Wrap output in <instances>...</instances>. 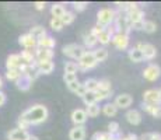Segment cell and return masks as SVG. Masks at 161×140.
<instances>
[{
    "mask_svg": "<svg viewBox=\"0 0 161 140\" xmlns=\"http://www.w3.org/2000/svg\"><path fill=\"white\" fill-rule=\"evenodd\" d=\"M133 102V98L130 94H119L118 97L115 98V101H114V104H115V107L118 109H126V108H129L132 105Z\"/></svg>",
    "mask_w": 161,
    "mask_h": 140,
    "instance_id": "obj_11",
    "label": "cell"
},
{
    "mask_svg": "<svg viewBox=\"0 0 161 140\" xmlns=\"http://www.w3.org/2000/svg\"><path fill=\"white\" fill-rule=\"evenodd\" d=\"M130 21L129 18L126 17L125 13H119L116 14L115 17V21H114V27H115L116 32H120V34H126L128 35L129 31H130Z\"/></svg>",
    "mask_w": 161,
    "mask_h": 140,
    "instance_id": "obj_5",
    "label": "cell"
},
{
    "mask_svg": "<svg viewBox=\"0 0 161 140\" xmlns=\"http://www.w3.org/2000/svg\"><path fill=\"white\" fill-rule=\"evenodd\" d=\"M101 112H103L105 116L112 118V116H115V115L118 114V108L115 107L114 102H108V104H105L104 107L101 108Z\"/></svg>",
    "mask_w": 161,
    "mask_h": 140,
    "instance_id": "obj_27",
    "label": "cell"
},
{
    "mask_svg": "<svg viewBox=\"0 0 161 140\" xmlns=\"http://www.w3.org/2000/svg\"><path fill=\"white\" fill-rule=\"evenodd\" d=\"M23 66H30V64L35 63V51H30V49H24L20 53Z\"/></svg>",
    "mask_w": 161,
    "mask_h": 140,
    "instance_id": "obj_17",
    "label": "cell"
},
{
    "mask_svg": "<svg viewBox=\"0 0 161 140\" xmlns=\"http://www.w3.org/2000/svg\"><path fill=\"white\" fill-rule=\"evenodd\" d=\"M62 52H63V55L67 56V58L79 60L83 56V53L86 52V48L83 45H79V43H69V45H64L63 48H62Z\"/></svg>",
    "mask_w": 161,
    "mask_h": 140,
    "instance_id": "obj_4",
    "label": "cell"
},
{
    "mask_svg": "<svg viewBox=\"0 0 161 140\" xmlns=\"http://www.w3.org/2000/svg\"><path fill=\"white\" fill-rule=\"evenodd\" d=\"M97 64H98V62L95 60L92 51H86L84 53H83L81 58L77 60V66H79V70H81V71H87V70H90V69H94Z\"/></svg>",
    "mask_w": 161,
    "mask_h": 140,
    "instance_id": "obj_3",
    "label": "cell"
},
{
    "mask_svg": "<svg viewBox=\"0 0 161 140\" xmlns=\"http://www.w3.org/2000/svg\"><path fill=\"white\" fill-rule=\"evenodd\" d=\"M28 34H31V35L34 36V38L36 39V41H39V39H42L44 36H46L48 34H46V30L42 25H35V27H32L30 30V32Z\"/></svg>",
    "mask_w": 161,
    "mask_h": 140,
    "instance_id": "obj_26",
    "label": "cell"
},
{
    "mask_svg": "<svg viewBox=\"0 0 161 140\" xmlns=\"http://www.w3.org/2000/svg\"><path fill=\"white\" fill-rule=\"evenodd\" d=\"M125 118H126V120L133 126L140 125V122H142V115L137 109H129L125 114Z\"/></svg>",
    "mask_w": 161,
    "mask_h": 140,
    "instance_id": "obj_19",
    "label": "cell"
},
{
    "mask_svg": "<svg viewBox=\"0 0 161 140\" xmlns=\"http://www.w3.org/2000/svg\"><path fill=\"white\" fill-rule=\"evenodd\" d=\"M49 116V112L48 108L42 104H35L32 107H30L28 109H25L23 114L20 115V118L23 120H25L27 123L31 125H41L44 123Z\"/></svg>",
    "mask_w": 161,
    "mask_h": 140,
    "instance_id": "obj_1",
    "label": "cell"
},
{
    "mask_svg": "<svg viewBox=\"0 0 161 140\" xmlns=\"http://www.w3.org/2000/svg\"><path fill=\"white\" fill-rule=\"evenodd\" d=\"M49 24H51V28H52V30H53V31H58V32L63 30V27H64L60 18H53V17H52V20H51V23H49Z\"/></svg>",
    "mask_w": 161,
    "mask_h": 140,
    "instance_id": "obj_39",
    "label": "cell"
},
{
    "mask_svg": "<svg viewBox=\"0 0 161 140\" xmlns=\"http://www.w3.org/2000/svg\"><path fill=\"white\" fill-rule=\"evenodd\" d=\"M2 87H3V80H2V77H0V91H2Z\"/></svg>",
    "mask_w": 161,
    "mask_h": 140,
    "instance_id": "obj_50",
    "label": "cell"
},
{
    "mask_svg": "<svg viewBox=\"0 0 161 140\" xmlns=\"http://www.w3.org/2000/svg\"><path fill=\"white\" fill-rule=\"evenodd\" d=\"M142 107H143V109L146 111L148 115H151L153 118H161V105H148V104H143Z\"/></svg>",
    "mask_w": 161,
    "mask_h": 140,
    "instance_id": "obj_25",
    "label": "cell"
},
{
    "mask_svg": "<svg viewBox=\"0 0 161 140\" xmlns=\"http://www.w3.org/2000/svg\"><path fill=\"white\" fill-rule=\"evenodd\" d=\"M27 140H39V139L36 137V136H32V135H30V136H28V139H27Z\"/></svg>",
    "mask_w": 161,
    "mask_h": 140,
    "instance_id": "obj_49",
    "label": "cell"
},
{
    "mask_svg": "<svg viewBox=\"0 0 161 140\" xmlns=\"http://www.w3.org/2000/svg\"><path fill=\"white\" fill-rule=\"evenodd\" d=\"M100 91H112V87H111V81L108 79L98 80V88Z\"/></svg>",
    "mask_w": 161,
    "mask_h": 140,
    "instance_id": "obj_37",
    "label": "cell"
},
{
    "mask_svg": "<svg viewBox=\"0 0 161 140\" xmlns=\"http://www.w3.org/2000/svg\"><path fill=\"white\" fill-rule=\"evenodd\" d=\"M128 56H129V59H130V62H133V63H140V62H143L144 60V58H143V53H142L140 51H139L137 48H130L128 51Z\"/></svg>",
    "mask_w": 161,
    "mask_h": 140,
    "instance_id": "obj_24",
    "label": "cell"
},
{
    "mask_svg": "<svg viewBox=\"0 0 161 140\" xmlns=\"http://www.w3.org/2000/svg\"><path fill=\"white\" fill-rule=\"evenodd\" d=\"M116 17V11L112 10V8H101L100 11L97 13V24L101 25L103 28H108L111 24H114Z\"/></svg>",
    "mask_w": 161,
    "mask_h": 140,
    "instance_id": "obj_2",
    "label": "cell"
},
{
    "mask_svg": "<svg viewBox=\"0 0 161 140\" xmlns=\"http://www.w3.org/2000/svg\"><path fill=\"white\" fill-rule=\"evenodd\" d=\"M6 67H7V70L21 69V67H23V62H21L20 53H11V55H8L7 59H6Z\"/></svg>",
    "mask_w": 161,
    "mask_h": 140,
    "instance_id": "obj_14",
    "label": "cell"
},
{
    "mask_svg": "<svg viewBox=\"0 0 161 140\" xmlns=\"http://www.w3.org/2000/svg\"><path fill=\"white\" fill-rule=\"evenodd\" d=\"M36 67L39 70V74H51L55 70V63L53 62H39L36 63Z\"/></svg>",
    "mask_w": 161,
    "mask_h": 140,
    "instance_id": "obj_23",
    "label": "cell"
},
{
    "mask_svg": "<svg viewBox=\"0 0 161 140\" xmlns=\"http://www.w3.org/2000/svg\"><path fill=\"white\" fill-rule=\"evenodd\" d=\"M74 18H76V17H74V13L66 10V13L63 14V17H62L60 20H62V23H63V25H70V24L74 21Z\"/></svg>",
    "mask_w": 161,
    "mask_h": 140,
    "instance_id": "obj_38",
    "label": "cell"
},
{
    "mask_svg": "<svg viewBox=\"0 0 161 140\" xmlns=\"http://www.w3.org/2000/svg\"><path fill=\"white\" fill-rule=\"evenodd\" d=\"M4 104H6V94L3 91H0V107H3Z\"/></svg>",
    "mask_w": 161,
    "mask_h": 140,
    "instance_id": "obj_48",
    "label": "cell"
},
{
    "mask_svg": "<svg viewBox=\"0 0 161 140\" xmlns=\"http://www.w3.org/2000/svg\"><path fill=\"white\" fill-rule=\"evenodd\" d=\"M55 46H56V41H55L52 36H49V35L44 36L42 39H39L38 41V48L39 49H51V51H53Z\"/></svg>",
    "mask_w": 161,
    "mask_h": 140,
    "instance_id": "obj_22",
    "label": "cell"
},
{
    "mask_svg": "<svg viewBox=\"0 0 161 140\" xmlns=\"http://www.w3.org/2000/svg\"><path fill=\"white\" fill-rule=\"evenodd\" d=\"M119 140H139V139H137V136L136 135H132L130 133V135H128L126 137H120Z\"/></svg>",
    "mask_w": 161,
    "mask_h": 140,
    "instance_id": "obj_47",
    "label": "cell"
},
{
    "mask_svg": "<svg viewBox=\"0 0 161 140\" xmlns=\"http://www.w3.org/2000/svg\"><path fill=\"white\" fill-rule=\"evenodd\" d=\"M143 31L147 34H153L157 31V24L151 20H144V24H143Z\"/></svg>",
    "mask_w": 161,
    "mask_h": 140,
    "instance_id": "obj_35",
    "label": "cell"
},
{
    "mask_svg": "<svg viewBox=\"0 0 161 140\" xmlns=\"http://www.w3.org/2000/svg\"><path fill=\"white\" fill-rule=\"evenodd\" d=\"M103 30H104V28L101 27V25H98V24H97V25H94V27L91 28V31H90V32H91V34H92V35H94V36H98V35H100L101 32H103Z\"/></svg>",
    "mask_w": 161,
    "mask_h": 140,
    "instance_id": "obj_44",
    "label": "cell"
},
{
    "mask_svg": "<svg viewBox=\"0 0 161 140\" xmlns=\"http://www.w3.org/2000/svg\"><path fill=\"white\" fill-rule=\"evenodd\" d=\"M83 41H84V48H94V46L98 43L97 36H94L91 32L84 34V36H83Z\"/></svg>",
    "mask_w": 161,
    "mask_h": 140,
    "instance_id": "obj_29",
    "label": "cell"
},
{
    "mask_svg": "<svg viewBox=\"0 0 161 140\" xmlns=\"http://www.w3.org/2000/svg\"><path fill=\"white\" fill-rule=\"evenodd\" d=\"M143 104L161 105V102H160V90L150 88V90H147V91H144V94H143Z\"/></svg>",
    "mask_w": 161,
    "mask_h": 140,
    "instance_id": "obj_9",
    "label": "cell"
},
{
    "mask_svg": "<svg viewBox=\"0 0 161 140\" xmlns=\"http://www.w3.org/2000/svg\"><path fill=\"white\" fill-rule=\"evenodd\" d=\"M21 71H23V74L28 76L32 81L39 76V70H38V67H36V63L30 64V66H23L21 67Z\"/></svg>",
    "mask_w": 161,
    "mask_h": 140,
    "instance_id": "obj_21",
    "label": "cell"
},
{
    "mask_svg": "<svg viewBox=\"0 0 161 140\" xmlns=\"http://www.w3.org/2000/svg\"><path fill=\"white\" fill-rule=\"evenodd\" d=\"M86 127L84 126H73L69 132L70 140H86Z\"/></svg>",
    "mask_w": 161,
    "mask_h": 140,
    "instance_id": "obj_16",
    "label": "cell"
},
{
    "mask_svg": "<svg viewBox=\"0 0 161 140\" xmlns=\"http://www.w3.org/2000/svg\"><path fill=\"white\" fill-rule=\"evenodd\" d=\"M136 48L139 49V51L143 53V58L146 59V60H153L154 58L157 56V49L154 45H151V43H146V42H140L136 45Z\"/></svg>",
    "mask_w": 161,
    "mask_h": 140,
    "instance_id": "obj_7",
    "label": "cell"
},
{
    "mask_svg": "<svg viewBox=\"0 0 161 140\" xmlns=\"http://www.w3.org/2000/svg\"><path fill=\"white\" fill-rule=\"evenodd\" d=\"M143 24H144V21H137V23H132L130 30H136V31L143 30Z\"/></svg>",
    "mask_w": 161,
    "mask_h": 140,
    "instance_id": "obj_45",
    "label": "cell"
},
{
    "mask_svg": "<svg viewBox=\"0 0 161 140\" xmlns=\"http://www.w3.org/2000/svg\"><path fill=\"white\" fill-rule=\"evenodd\" d=\"M76 80H77V74H72V73H64L63 74V81L66 83V86L70 84V83H73V81H76Z\"/></svg>",
    "mask_w": 161,
    "mask_h": 140,
    "instance_id": "obj_42",
    "label": "cell"
},
{
    "mask_svg": "<svg viewBox=\"0 0 161 140\" xmlns=\"http://www.w3.org/2000/svg\"><path fill=\"white\" fill-rule=\"evenodd\" d=\"M31 86H32V80L28 76H25V74H21V77L15 81V87L18 90H21V91H28Z\"/></svg>",
    "mask_w": 161,
    "mask_h": 140,
    "instance_id": "obj_20",
    "label": "cell"
},
{
    "mask_svg": "<svg viewBox=\"0 0 161 140\" xmlns=\"http://www.w3.org/2000/svg\"><path fill=\"white\" fill-rule=\"evenodd\" d=\"M92 53H94V58H95V60H97L98 63H100V62L107 60V58H108V51L105 48L94 49V51H92Z\"/></svg>",
    "mask_w": 161,
    "mask_h": 140,
    "instance_id": "obj_31",
    "label": "cell"
},
{
    "mask_svg": "<svg viewBox=\"0 0 161 140\" xmlns=\"http://www.w3.org/2000/svg\"><path fill=\"white\" fill-rule=\"evenodd\" d=\"M18 43H20L21 46H24V49H30V51H35V49L38 48V41H36V39L28 32L20 35Z\"/></svg>",
    "mask_w": 161,
    "mask_h": 140,
    "instance_id": "obj_10",
    "label": "cell"
},
{
    "mask_svg": "<svg viewBox=\"0 0 161 140\" xmlns=\"http://www.w3.org/2000/svg\"><path fill=\"white\" fill-rule=\"evenodd\" d=\"M34 6H35V8H36V10L42 11V10H45V6H46V3H45V2H35V3H34Z\"/></svg>",
    "mask_w": 161,
    "mask_h": 140,
    "instance_id": "obj_46",
    "label": "cell"
},
{
    "mask_svg": "<svg viewBox=\"0 0 161 140\" xmlns=\"http://www.w3.org/2000/svg\"><path fill=\"white\" fill-rule=\"evenodd\" d=\"M53 51L51 49H35V63H39V62H52L53 59Z\"/></svg>",
    "mask_w": 161,
    "mask_h": 140,
    "instance_id": "obj_12",
    "label": "cell"
},
{
    "mask_svg": "<svg viewBox=\"0 0 161 140\" xmlns=\"http://www.w3.org/2000/svg\"><path fill=\"white\" fill-rule=\"evenodd\" d=\"M28 136H30V133L24 129H20V127H14V129H11L7 133L8 140H27Z\"/></svg>",
    "mask_w": 161,
    "mask_h": 140,
    "instance_id": "obj_15",
    "label": "cell"
},
{
    "mask_svg": "<svg viewBox=\"0 0 161 140\" xmlns=\"http://www.w3.org/2000/svg\"><path fill=\"white\" fill-rule=\"evenodd\" d=\"M114 46L118 49V51H126L129 48V35L126 34H120V32H115L112 36Z\"/></svg>",
    "mask_w": 161,
    "mask_h": 140,
    "instance_id": "obj_8",
    "label": "cell"
},
{
    "mask_svg": "<svg viewBox=\"0 0 161 140\" xmlns=\"http://www.w3.org/2000/svg\"><path fill=\"white\" fill-rule=\"evenodd\" d=\"M73 7H74V10L76 11H84L86 8L88 7V3L87 2H74Z\"/></svg>",
    "mask_w": 161,
    "mask_h": 140,
    "instance_id": "obj_41",
    "label": "cell"
},
{
    "mask_svg": "<svg viewBox=\"0 0 161 140\" xmlns=\"http://www.w3.org/2000/svg\"><path fill=\"white\" fill-rule=\"evenodd\" d=\"M108 133H109V135H118V133H119V123L111 122L109 125H108Z\"/></svg>",
    "mask_w": 161,
    "mask_h": 140,
    "instance_id": "obj_40",
    "label": "cell"
},
{
    "mask_svg": "<svg viewBox=\"0 0 161 140\" xmlns=\"http://www.w3.org/2000/svg\"><path fill=\"white\" fill-rule=\"evenodd\" d=\"M86 114H87L88 118H97L98 115L101 114V107L97 104H92V105H88L87 108H86Z\"/></svg>",
    "mask_w": 161,
    "mask_h": 140,
    "instance_id": "obj_30",
    "label": "cell"
},
{
    "mask_svg": "<svg viewBox=\"0 0 161 140\" xmlns=\"http://www.w3.org/2000/svg\"><path fill=\"white\" fill-rule=\"evenodd\" d=\"M160 76H161V67L156 63L148 64L146 69L143 70V77L147 81H156V80L160 79Z\"/></svg>",
    "mask_w": 161,
    "mask_h": 140,
    "instance_id": "obj_6",
    "label": "cell"
},
{
    "mask_svg": "<svg viewBox=\"0 0 161 140\" xmlns=\"http://www.w3.org/2000/svg\"><path fill=\"white\" fill-rule=\"evenodd\" d=\"M77 71H79V66H77V62H66V63H64V73L76 74Z\"/></svg>",
    "mask_w": 161,
    "mask_h": 140,
    "instance_id": "obj_36",
    "label": "cell"
},
{
    "mask_svg": "<svg viewBox=\"0 0 161 140\" xmlns=\"http://www.w3.org/2000/svg\"><path fill=\"white\" fill-rule=\"evenodd\" d=\"M160 102H161V88H160Z\"/></svg>",
    "mask_w": 161,
    "mask_h": 140,
    "instance_id": "obj_51",
    "label": "cell"
},
{
    "mask_svg": "<svg viewBox=\"0 0 161 140\" xmlns=\"http://www.w3.org/2000/svg\"><path fill=\"white\" fill-rule=\"evenodd\" d=\"M83 102L86 104V107H88V105H92V104H97V98H95V92L92 91H87L84 95L81 97Z\"/></svg>",
    "mask_w": 161,
    "mask_h": 140,
    "instance_id": "obj_34",
    "label": "cell"
},
{
    "mask_svg": "<svg viewBox=\"0 0 161 140\" xmlns=\"http://www.w3.org/2000/svg\"><path fill=\"white\" fill-rule=\"evenodd\" d=\"M51 13H52V17L53 18H62L63 14L66 13V8H64L63 4H60V3H55L51 7Z\"/></svg>",
    "mask_w": 161,
    "mask_h": 140,
    "instance_id": "obj_28",
    "label": "cell"
},
{
    "mask_svg": "<svg viewBox=\"0 0 161 140\" xmlns=\"http://www.w3.org/2000/svg\"><path fill=\"white\" fill-rule=\"evenodd\" d=\"M72 122L74 123V126H83L86 123V120H87V114H86V109H80V108H77V109H74L72 112Z\"/></svg>",
    "mask_w": 161,
    "mask_h": 140,
    "instance_id": "obj_13",
    "label": "cell"
},
{
    "mask_svg": "<svg viewBox=\"0 0 161 140\" xmlns=\"http://www.w3.org/2000/svg\"><path fill=\"white\" fill-rule=\"evenodd\" d=\"M114 34H115V32H114V28H111V27L104 28L103 32L97 36V39H98V42H100L101 45H108V43L112 41Z\"/></svg>",
    "mask_w": 161,
    "mask_h": 140,
    "instance_id": "obj_18",
    "label": "cell"
},
{
    "mask_svg": "<svg viewBox=\"0 0 161 140\" xmlns=\"http://www.w3.org/2000/svg\"><path fill=\"white\" fill-rule=\"evenodd\" d=\"M81 87V83L79 81V80H76V81H73V83H70V84H67V88H69V91H72L76 94L77 91H79V88Z\"/></svg>",
    "mask_w": 161,
    "mask_h": 140,
    "instance_id": "obj_43",
    "label": "cell"
},
{
    "mask_svg": "<svg viewBox=\"0 0 161 140\" xmlns=\"http://www.w3.org/2000/svg\"><path fill=\"white\" fill-rule=\"evenodd\" d=\"M21 74H23V71L21 69H11V70H7L6 71V79L10 80V81H17L18 79L21 77Z\"/></svg>",
    "mask_w": 161,
    "mask_h": 140,
    "instance_id": "obj_32",
    "label": "cell"
},
{
    "mask_svg": "<svg viewBox=\"0 0 161 140\" xmlns=\"http://www.w3.org/2000/svg\"><path fill=\"white\" fill-rule=\"evenodd\" d=\"M83 86H84L86 91H92L95 92L98 88V80L97 79H87L84 83H83Z\"/></svg>",
    "mask_w": 161,
    "mask_h": 140,
    "instance_id": "obj_33",
    "label": "cell"
}]
</instances>
